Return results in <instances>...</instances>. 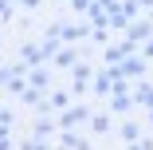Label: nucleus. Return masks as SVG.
I'll list each match as a JSON object with an SVG mask.
<instances>
[{
    "mask_svg": "<svg viewBox=\"0 0 153 150\" xmlns=\"http://www.w3.org/2000/svg\"><path fill=\"white\" fill-rule=\"evenodd\" d=\"M82 118H90V111H86V107H71V111H63V115L55 118V127H59V130H71L75 123H82Z\"/></svg>",
    "mask_w": 153,
    "mask_h": 150,
    "instance_id": "nucleus-1",
    "label": "nucleus"
},
{
    "mask_svg": "<svg viewBox=\"0 0 153 150\" xmlns=\"http://www.w3.org/2000/svg\"><path fill=\"white\" fill-rule=\"evenodd\" d=\"M130 51H134V47H130L126 40H122L118 47H106V55H102V59H106V63H110V67H118V63H122V59H126Z\"/></svg>",
    "mask_w": 153,
    "mask_h": 150,
    "instance_id": "nucleus-2",
    "label": "nucleus"
},
{
    "mask_svg": "<svg viewBox=\"0 0 153 150\" xmlns=\"http://www.w3.org/2000/svg\"><path fill=\"white\" fill-rule=\"evenodd\" d=\"M153 36V28L149 24H134V28H126V44L134 47V44H141V40H149Z\"/></svg>",
    "mask_w": 153,
    "mask_h": 150,
    "instance_id": "nucleus-3",
    "label": "nucleus"
},
{
    "mask_svg": "<svg viewBox=\"0 0 153 150\" xmlns=\"http://www.w3.org/2000/svg\"><path fill=\"white\" fill-rule=\"evenodd\" d=\"M39 63H43L39 47H36V44H24V67H39Z\"/></svg>",
    "mask_w": 153,
    "mask_h": 150,
    "instance_id": "nucleus-4",
    "label": "nucleus"
},
{
    "mask_svg": "<svg viewBox=\"0 0 153 150\" xmlns=\"http://www.w3.org/2000/svg\"><path fill=\"white\" fill-rule=\"evenodd\" d=\"M94 91H98V95H114V75H110V71H102V75L94 79Z\"/></svg>",
    "mask_w": 153,
    "mask_h": 150,
    "instance_id": "nucleus-5",
    "label": "nucleus"
},
{
    "mask_svg": "<svg viewBox=\"0 0 153 150\" xmlns=\"http://www.w3.org/2000/svg\"><path fill=\"white\" fill-rule=\"evenodd\" d=\"M110 107H114L118 115H122V111H130V107H134V95H130V91H118V95L110 99Z\"/></svg>",
    "mask_w": 153,
    "mask_h": 150,
    "instance_id": "nucleus-6",
    "label": "nucleus"
},
{
    "mask_svg": "<svg viewBox=\"0 0 153 150\" xmlns=\"http://www.w3.org/2000/svg\"><path fill=\"white\" fill-rule=\"evenodd\" d=\"M134 99H137L141 107H153V87H149V83H137V91H134Z\"/></svg>",
    "mask_w": 153,
    "mask_h": 150,
    "instance_id": "nucleus-7",
    "label": "nucleus"
},
{
    "mask_svg": "<svg viewBox=\"0 0 153 150\" xmlns=\"http://www.w3.org/2000/svg\"><path fill=\"white\" fill-rule=\"evenodd\" d=\"M55 63H59V67H75V51H71V47H59V51H55Z\"/></svg>",
    "mask_w": 153,
    "mask_h": 150,
    "instance_id": "nucleus-8",
    "label": "nucleus"
},
{
    "mask_svg": "<svg viewBox=\"0 0 153 150\" xmlns=\"http://www.w3.org/2000/svg\"><path fill=\"white\" fill-rule=\"evenodd\" d=\"M122 138H126V142H141V130H137V123H122Z\"/></svg>",
    "mask_w": 153,
    "mask_h": 150,
    "instance_id": "nucleus-9",
    "label": "nucleus"
},
{
    "mask_svg": "<svg viewBox=\"0 0 153 150\" xmlns=\"http://www.w3.org/2000/svg\"><path fill=\"white\" fill-rule=\"evenodd\" d=\"M90 127H94L98 134H106L110 130V115H90Z\"/></svg>",
    "mask_w": 153,
    "mask_h": 150,
    "instance_id": "nucleus-10",
    "label": "nucleus"
},
{
    "mask_svg": "<svg viewBox=\"0 0 153 150\" xmlns=\"http://www.w3.org/2000/svg\"><path fill=\"white\" fill-rule=\"evenodd\" d=\"M27 87H36V91H43V87H47V71H43V67H36V71H32V83H27Z\"/></svg>",
    "mask_w": 153,
    "mask_h": 150,
    "instance_id": "nucleus-11",
    "label": "nucleus"
},
{
    "mask_svg": "<svg viewBox=\"0 0 153 150\" xmlns=\"http://www.w3.org/2000/svg\"><path fill=\"white\" fill-rule=\"evenodd\" d=\"M86 79H90V71H86L82 63H75V91H82V87H86Z\"/></svg>",
    "mask_w": 153,
    "mask_h": 150,
    "instance_id": "nucleus-12",
    "label": "nucleus"
},
{
    "mask_svg": "<svg viewBox=\"0 0 153 150\" xmlns=\"http://www.w3.org/2000/svg\"><path fill=\"white\" fill-rule=\"evenodd\" d=\"M51 130H55V123H36V130H32V138H36V142H43V138H47Z\"/></svg>",
    "mask_w": 153,
    "mask_h": 150,
    "instance_id": "nucleus-13",
    "label": "nucleus"
},
{
    "mask_svg": "<svg viewBox=\"0 0 153 150\" xmlns=\"http://www.w3.org/2000/svg\"><path fill=\"white\" fill-rule=\"evenodd\" d=\"M137 8H141L137 0H122V12H126V20H130V16H137Z\"/></svg>",
    "mask_w": 153,
    "mask_h": 150,
    "instance_id": "nucleus-14",
    "label": "nucleus"
},
{
    "mask_svg": "<svg viewBox=\"0 0 153 150\" xmlns=\"http://www.w3.org/2000/svg\"><path fill=\"white\" fill-rule=\"evenodd\" d=\"M71 4H75L79 12H90V4H94V0H71Z\"/></svg>",
    "mask_w": 153,
    "mask_h": 150,
    "instance_id": "nucleus-15",
    "label": "nucleus"
},
{
    "mask_svg": "<svg viewBox=\"0 0 153 150\" xmlns=\"http://www.w3.org/2000/svg\"><path fill=\"white\" fill-rule=\"evenodd\" d=\"M130 150H153L149 142H130Z\"/></svg>",
    "mask_w": 153,
    "mask_h": 150,
    "instance_id": "nucleus-16",
    "label": "nucleus"
},
{
    "mask_svg": "<svg viewBox=\"0 0 153 150\" xmlns=\"http://www.w3.org/2000/svg\"><path fill=\"white\" fill-rule=\"evenodd\" d=\"M20 4H24V8H32V12H36V8H39V0H20Z\"/></svg>",
    "mask_w": 153,
    "mask_h": 150,
    "instance_id": "nucleus-17",
    "label": "nucleus"
},
{
    "mask_svg": "<svg viewBox=\"0 0 153 150\" xmlns=\"http://www.w3.org/2000/svg\"><path fill=\"white\" fill-rule=\"evenodd\" d=\"M4 79H12V67H0V83H4Z\"/></svg>",
    "mask_w": 153,
    "mask_h": 150,
    "instance_id": "nucleus-18",
    "label": "nucleus"
},
{
    "mask_svg": "<svg viewBox=\"0 0 153 150\" xmlns=\"http://www.w3.org/2000/svg\"><path fill=\"white\" fill-rule=\"evenodd\" d=\"M0 150H12V142H8V138H0Z\"/></svg>",
    "mask_w": 153,
    "mask_h": 150,
    "instance_id": "nucleus-19",
    "label": "nucleus"
},
{
    "mask_svg": "<svg viewBox=\"0 0 153 150\" xmlns=\"http://www.w3.org/2000/svg\"><path fill=\"white\" fill-rule=\"evenodd\" d=\"M145 55H153V36H149V44H145Z\"/></svg>",
    "mask_w": 153,
    "mask_h": 150,
    "instance_id": "nucleus-20",
    "label": "nucleus"
},
{
    "mask_svg": "<svg viewBox=\"0 0 153 150\" xmlns=\"http://www.w3.org/2000/svg\"><path fill=\"white\" fill-rule=\"evenodd\" d=\"M137 4H141V8H153V0H137Z\"/></svg>",
    "mask_w": 153,
    "mask_h": 150,
    "instance_id": "nucleus-21",
    "label": "nucleus"
},
{
    "mask_svg": "<svg viewBox=\"0 0 153 150\" xmlns=\"http://www.w3.org/2000/svg\"><path fill=\"white\" fill-rule=\"evenodd\" d=\"M0 4H12V0H0Z\"/></svg>",
    "mask_w": 153,
    "mask_h": 150,
    "instance_id": "nucleus-22",
    "label": "nucleus"
}]
</instances>
